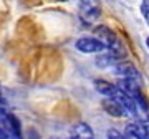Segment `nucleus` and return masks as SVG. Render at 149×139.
<instances>
[{"mask_svg": "<svg viewBox=\"0 0 149 139\" xmlns=\"http://www.w3.org/2000/svg\"><path fill=\"white\" fill-rule=\"evenodd\" d=\"M146 47H148V50H149V37L146 38Z\"/></svg>", "mask_w": 149, "mask_h": 139, "instance_id": "nucleus-14", "label": "nucleus"}, {"mask_svg": "<svg viewBox=\"0 0 149 139\" xmlns=\"http://www.w3.org/2000/svg\"><path fill=\"white\" fill-rule=\"evenodd\" d=\"M95 90L104 98H113V95L116 93V86L106 80H95Z\"/></svg>", "mask_w": 149, "mask_h": 139, "instance_id": "nucleus-11", "label": "nucleus"}, {"mask_svg": "<svg viewBox=\"0 0 149 139\" xmlns=\"http://www.w3.org/2000/svg\"><path fill=\"white\" fill-rule=\"evenodd\" d=\"M5 121H7V124H8V129H10V133H12V138H13V139H23V138H22L20 119L17 118L15 114L7 113V114H5Z\"/></svg>", "mask_w": 149, "mask_h": 139, "instance_id": "nucleus-10", "label": "nucleus"}, {"mask_svg": "<svg viewBox=\"0 0 149 139\" xmlns=\"http://www.w3.org/2000/svg\"><path fill=\"white\" fill-rule=\"evenodd\" d=\"M121 60H123V55H119V53H114V51H103V53H100L95 58V65L101 70H108V68H113V66H114L118 61H121Z\"/></svg>", "mask_w": 149, "mask_h": 139, "instance_id": "nucleus-5", "label": "nucleus"}, {"mask_svg": "<svg viewBox=\"0 0 149 139\" xmlns=\"http://www.w3.org/2000/svg\"><path fill=\"white\" fill-rule=\"evenodd\" d=\"M114 86H116L121 93L128 95L131 99L141 93V83H138V81H134V80H118L116 83H114Z\"/></svg>", "mask_w": 149, "mask_h": 139, "instance_id": "nucleus-7", "label": "nucleus"}, {"mask_svg": "<svg viewBox=\"0 0 149 139\" xmlns=\"http://www.w3.org/2000/svg\"><path fill=\"white\" fill-rule=\"evenodd\" d=\"M74 48L80 53H96L100 55L103 51H106L104 45L100 40H96L95 37H80L74 42Z\"/></svg>", "mask_w": 149, "mask_h": 139, "instance_id": "nucleus-4", "label": "nucleus"}, {"mask_svg": "<svg viewBox=\"0 0 149 139\" xmlns=\"http://www.w3.org/2000/svg\"><path fill=\"white\" fill-rule=\"evenodd\" d=\"M113 75L118 76L119 80H134L141 83L143 78H141V73H139V70L136 68V65L133 61H129V60H121V61H118L114 66L111 68Z\"/></svg>", "mask_w": 149, "mask_h": 139, "instance_id": "nucleus-2", "label": "nucleus"}, {"mask_svg": "<svg viewBox=\"0 0 149 139\" xmlns=\"http://www.w3.org/2000/svg\"><path fill=\"white\" fill-rule=\"evenodd\" d=\"M124 138H133V139H146V131H144V124L143 123H128L126 129H124Z\"/></svg>", "mask_w": 149, "mask_h": 139, "instance_id": "nucleus-8", "label": "nucleus"}, {"mask_svg": "<svg viewBox=\"0 0 149 139\" xmlns=\"http://www.w3.org/2000/svg\"><path fill=\"white\" fill-rule=\"evenodd\" d=\"M144 131H146V139H149V123L144 124Z\"/></svg>", "mask_w": 149, "mask_h": 139, "instance_id": "nucleus-13", "label": "nucleus"}, {"mask_svg": "<svg viewBox=\"0 0 149 139\" xmlns=\"http://www.w3.org/2000/svg\"><path fill=\"white\" fill-rule=\"evenodd\" d=\"M78 15L80 20L85 25H95L96 22L100 20L101 15V7L98 5V2H80L78 5Z\"/></svg>", "mask_w": 149, "mask_h": 139, "instance_id": "nucleus-3", "label": "nucleus"}, {"mask_svg": "<svg viewBox=\"0 0 149 139\" xmlns=\"http://www.w3.org/2000/svg\"><path fill=\"white\" fill-rule=\"evenodd\" d=\"M103 108H104V111H106L108 114H111L114 118H126V116H128V114L124 113V109H123L114 99H111V98H104V99H103Z\"/></svg>", "mask_w": 149, "mask_h": 139, "instance_id": "nucleus-9", "label": "nucleus"}, {"mask_svg": "<svg viewBox=\"0 0 149 139\" xmlns=\"http://www.w3.org/2000/svg\"><path fill=\"white\" fill-rule=\"evenodd\" d=\"M141 13H143L146 23L149 25V2H143L141 3Z\"/></svg>", "mask_w": 149, "mask_h": 139, "instance_id": "nucleus-12", "label": "nucleus"}, {"mask_svg": "<svg viewBox=\"0 0 149 139\" xmlns=\"http://www.w3.org/2000/svg\"><path fill=\"white\" fill-rule=\"evenodd\" d=\"M68 139H95V133L90 124L86 123H76L70 129Z\"/></svg>", "mask_w": 149, "mask_h": 139, "instance_id": "nucleus-6", "label": "nucleus"}, {"mask_svg": "<svg viewBox=\"0 0 149 139\" xmlns=\"http://www.w3.org/2000/svg\"><path fill=\"white\" fill-rule=\"evenodd\" d=\"M93 33H95L96 40H100V42L104 45L106 51H114V53L123 55L121 42L118 40L116 33L113 32L109 27H106V25H96L95 30H93Z\"/></svg>", "mask_w": 149, "mask_h": 139, "instance_id": "nucleus-1", "label": "nucleus"}]
</instances>
